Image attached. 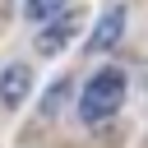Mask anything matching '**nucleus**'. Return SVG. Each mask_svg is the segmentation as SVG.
<instances>
[{
	"label": "nucleus",
	"instance_id": "obj_1",
	"mask_svg": "<svg viewBox=\"0 0 148 148\" xmlns=\"http://www.w3.org/2000/svg\"><path fill=\"white\" fill-rule=\"evenodd\" d=\"M120 102H125V74H120V69H102V74H92V79H88L79 111H83V120L92 125V120L116 116V111H120Z\"/></svg>",
	"mask_w": 148,
	"mask_h": 148
},
{
	"label": "nucleus",
	"instance_id": "obj_2",
	"mask_svg": "<svg viewBox=\"0 0 148 148\" xmlns=\"http://www.w3.org/2000/svg\"><path fill=\"white\" fill-rule=\"evenodd\" d=\"M74 32H79V14H74V9H65L56 23H46V28L37 32V51H42V56H56V51H65V46H69V37H74Z\"/></svg>",
	"mask_w": 148,
	"mask_h": 148
},
{
	"label": "nucleus",
	"instance_id": "obj_3",
	"mask_svg": "<svg viewBox=\"0 0 148 148\" xmlns=\"http://www.w3.org/2000/svg\"><path fill=\"white\" fill-rule=\"evenodd\" d=\"M120 32H125V9L116 5V9H106L102 23L92 28V42H88V46H92V51H111V46L120 42Z\"/></svg>",
	"mask_w": 148,
	"mask_h": 148
},
{
	"label": "nucleus",
	"instance_id": "obj_4",
	"mask_svg": "<svg viewBox=\"0 0 148 148\" xmlns=\"http://www.w3.org/2000/svg\"><path fill=\"white\" fill-rule=\"evenodd\" d=\"M28 88H32L28 65H9V69L0 74V102H5V106H18V102L28 97Z\"/></svg>",
	"mask_w": 148,
	"mask_h": 148
},
{
	"label": "nucleus",
	"instance_id": "obj_5",
	"mask_svg": "<svg viewBox=\"0 0 148 148\" xmlns=\"http://www.w3.org/2000/svg\"><path fill=\"white\" fill-rule=\"evenodd\" d=\"M60 5H65V0H28V5H23V14H28L32 23H42V18L60 14Z\"/></svg>",
	"mask_w": 148,
	"mask_h": 148
},
{
	"label": "nucleus",
	"instance_id": "obj_6",
	"mask_svg": "<svg viewBox=\"0 0 148 148\" xmlns=\"http://www.w3.org/2000/svg\"><path fill=\"white\" fill-rule=\"evenodd\" d=\"M60 97H65V83H56V88L46 92V111H51V116H56V106H60Z\"/></svg>",
	"mask_w": 148,
	"mask_h": 148
}]
</instances>
